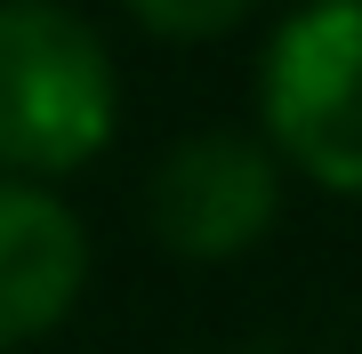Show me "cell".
I'll list each match as a JSON object with an SVG mask.
<instances>
[{"instance_id":"obj_1","label":"cell","mask_w":362,"mask_h":354,"mask_svg":"<svg viewBox=\"0 0 362 354\" xmlns=\"http://www.w3.org/2000/svg\"><path fill=\"white\" fill-rule=\"evenodd\" d=\"M121 121L113 57L65 0H0V177H65Z\"/></svg>"},{"instance_id":"obj_2","label":"cell","mask_w":362,"mask_h":354,"mask_svg":"<svg viewBox=\"0 0 362 354\" xmlns=\"http://www.w3.org/2000/svg\"><path fill=\"white\" fill-rule=\"evenodd\" d=\"M258 105L274 161L362 201V0H306L266 40Z\"/></svg>"},{"instance_id":"obj_3","label":"cell","mask_w":362,"mask_h":354,"mask_svg":"<svg viewBox=\"0 0 362 354\" xmlns=\"http://www.w3.org/2000/svg\"><path fill=\"white\" fill-rule=\"evenodd\" d=\"M282 210V161L274 145L242 137V129H194L161 153L153 185H145V225L161 249L194 266L242 258L250 242Z\"/></svg>"},{"instance_id":"obj_4","label":"cell","mask_w":362,"mask_h":354,"mask_svg":"<svg viewBox=\"0 0 362 354\" xmlns=\"http://www.w3.org/2000/svg\"><path fill=\"white\" fill-rule=\"evenodd\" d=\"M89 282V234L49 185L0 177V354L49 338L81 306Z\"/></svg>"},{"instance_id":"obj_5","label":"cell","mask_w":362,"mask_h":354,"mask_svg":"<svg viewBox=\"0 0 362 354\" xmlns=\"http://www.w3.org/2000/svg\"><path fill=\"white\" fill-rule=\"evenodd\" d=\"M250 8H258V0H129V16L145 33H161V40H218V33L242 25Z\"/></svg>"}]
</instances>
